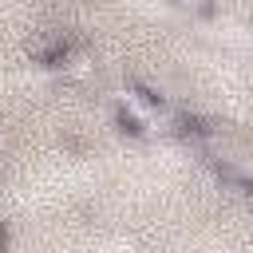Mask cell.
Listing matches in <instances>:
<instances>
[{
    "label": "cell",
    "mask_w": 253,
    "mask_h": 253,
    "mask_svg": "<svg viewBox=\"0 0 253 253\" xmlns=\"http://www.w3.org/2000/svg\"><path fill=\"white\" fill-rule=\"evenodd\" d=\"M178 4H206V0H178Z\"/></svg>",
    "instance_id": "obj_2"
},
{
    "label": "cell",
    "mask_w": 253,
    "mask_h": 253,
    "mask_svg": "<svg viewBox=\"0 0 253 253\" xmlns=\"http://www.w3.org/2000/svg\"><path fill=\"white\" fill-rule=\"evenodd\" d=\"M4 241H8V233H4V221H0V253H4Z\"/></svg>",
    "instance_id": "obj_1"
}]
</instances>
